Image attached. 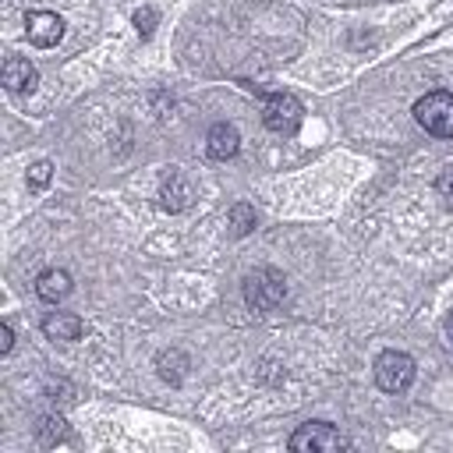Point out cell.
<instances>
[{"instance_id": "obj_1", "label": "cell", "mask_w": 453, "mask_h": 453, "mask_svg": "<svg viewBox=\"0 0 453 453\" xmlns=\"http://www.w3.org/2000/svg\"><path fill=\"white\" fill-rule=\"evenodd\" d=\"M283 297H287V280H283L280 269L262 265V269H255V273L244 276V301H248V308L273 311Z\"/></svg>"}, {"instance_id": "obj_2", "label": "cell", "mask_w": 453, "mask_h": 453, "mask_svg": "<svg viewBox=\"0 0 453 453\" xmlns=\"http://www.w3.org/2000/svg\"><path fill=\"white\" fill-rule=\"evenodd\" d=\"M414 120L432 138H453V92H428L414 103Z\"/></svg>"}, {"instance_id": "obj_3", "label": "cell", "mask_w": 453, "mask_h": 453, "mask_svg": "<svg viewBox=\"0 0 453 453\" xmlns=\"http://www.w3.org/2000/svg\"><path fill=\"white\" fill-rule=\"evenodd\" d=\"M414 375H418V365L403 350H382L375 357V382H379L382 393H403V389H411Z\"/></svg>"}, {"instance_id": "obj_4", "label": "cell", "mask_w": 453, "mask_h": 453, "mask_svg": "<svg viewBox=\"0 0 453 453\" xmlns=\"http://www.w3.org/2000/svg\"><path fill=\"white\" fill-rule=\"evenodd\" d=\"M287 446H290L294 453H336V449H347L350 442H347L333 425H326V421H304V425L287 439Z\"/></svg>"}, {"instance_id": "obj_5", "label": "cell", "mask_w": 453, "mask_h": 453, "mask_svg": "<svg viewBox=\"0 0 453 453\" xmlns=\"http://www.w3.org/2000/svg\"><path fill=\"white\" fill-rule=\"evenodd\" d=\"M262 120H265V127L273 134H294L301 127V120H304V106L290 92H273L262 103Z\"/></svg>"}, {"instance_id": "obj_6", "label": "cell", "mask_w": 453, "mask_h": 453, "mask_svg": "<svg viewBox=\"0 0 453 453\" xmlns=\"http://www.w3.org/2000/svg\"><path fill=\"white\" fill-rule=\"evenodd\" d=\"M25 32H28V42H32V46L50 50V46H57L60 35H64V18L53 14V11H28Z\"/></svg>"}, {"instance_id": "obj_7", "label": "cell", "mask_w": 453, "mask_h": 453, "mask_svg": "<svg viewBox=\"0 0 453 453\" xmlns=\"http://www.w3.org/2000/svg\"><path fill=\"white\" fill-rule=\"evenodd\" d=\"M0 81H4V88L11 96H25V92H32L39 85V71H35V64L28 57H7L4 67H0Z\"/></svg>"}, {"instance_id": "obj_8", "label": "cell", "mask_w": 453, "mask_h": 453, "mask_svg": "<svg viewBox=\"0 0 453 453\" xmlns=\"http://www.w3.org/2000/svg\"><path fill=\"white\" fill-rule=\"evenodd\" d=\"M205 152L212 159H219V163L234 159L241 152V131L234 124H212L209 134H205Z\"/></svg>"}, {"instance_id": "obj_9", "label": "cell", "mask_w": 453, "mask_h": 453, "mask_svg": "<svg viewBox=\"0 0 453 453\" xmlns=\"http://www.w3.org/2000/svg\"><path fill=\"white\" fill-rule=\"evenodd\" d=\"M159 205L166 209V212H184L188 205H191V184L180 177V170H173L170 166V173L163 177V184H159Z\"/></svg>"}, {"instance_id": "obj_10", "label": "cell", "mask_w": 453, "mask_h": 453, "mask_svg": "<svg viewBox=\"0 0 453 453\" xmlns=\"http://www.w3.org/2000/svg\"><path fill=\"white\" fill-rule=\"evenodd\" d=\"M42 333H46V340L71 343V340H78V336L85 333V322H81L78 315H71V311H50V315L42 319Z\"/></svg>"}, {"instance_id": "obj_11", "label": "cell", "mask_w": 453, "mask_h": 453, "mask_svg": "<svg viewBox=\"0 0 453 453\" xmlns=\"http://www.w3.org/2000/svg\"><path fill=\"white\" fill-rule=\"evenodd\" d=\"M71 273L67 269H42L39 276H35V294L42 297V301H50V304H57V301H64L67 294H71Z\"/></svg>"}, {"instance_id": "obj_12", "label": "cell", "mask_w": 453, "mask_h": 453, "mask_svg": "<svg viewBox=\"0 0 453 453\" xmlns=\"http://www.w3.org/2000/svg\"><path fill=\"white\" fill-rule=\"evenodd\" d=\"M156 368H159V379H166L170 386H177V382L184 379V372L191 368V361H188V354H184V350L170 347V350H163V354L156 357Z\"/></svg>"}, {"instance_id": "obj_13", "label": "cell", "mask_w": 453, "mask_h": 453, "mask_svg": "<svg viewBox=\"0 0 453 453\" xmlns=\"http://www.w3.org/2000/svg\"><path fill=\"white\" fill-rule=\"evenodd\" d=\"M35 439H39L42 446L67 442V425H64V418H60V414H46V418H39V425H35Z\"/></svg>"}, {"instance_id": "obj_14", "label": "cell", "mask_w": 453, "mask_h": 453, "mask_svg": "<svg viewBox=\"0 0 453 453\" xmlns=\"http://www.w3.org/2000/svg\"><path fill=\"white\" fill-rule=\"evenodd\" d=\"M251 230H255V209H251L248 202L230 205V234H234V237H244V234H251Z\"/></svg>"}, {"instance_id": "obj_15", "label": "cell", "mask_w": 453, "mask_h": 453, "mask_svg": "<svg viewBox=\"0 0 453 453\" xmlns=\"http://www.w3.org/2000/svg\"><path fill=\"white\" fill-rule=\"evenodd\" d=\"M50 180H53V163H50V159H35V163L28 166V188H32V191H46Z\"/></svg>"}, {"instance_id": "obj_16", "label": "cell", "mask_w": 453, "mask_h": 453, "mask_svg": "<svg viewBox=\"0 0 453 453\" xmlns=\"http://www.w3.org/2000/svg\"><path fill=\"white\" fill-rule=\"evenodd\" d=\"M156 21H159V14H156L152 7H142V11H134V28H138V35H142V39H149V35H152Z\"/></svg>"}, {"instance_id": "obj_17", "label": "cell", "mask_w": 453, "mask_h": 453, "mask_svg": "<svg viewBox=\"0 0 453 453\" xmlns=\"http://www.w3.org/2000/svg\"><path fill=\"white\" fill-rule=\"evenodd\" d=\"M435 191L446 198V205H453V166H446V170L435 177Z\"/></svg>"}, {"instance_id": "obj_18", "label": "cell", "mask_w": 453, "mask_h": 453, "mask_svg": "<svg viewBox=\"0 0 453 453\" xmlns=\"http://www.w3.org/2000/svg\"><path fill=\"white\" fill-rule=\"evenodd\" d=\"M11 347H14V329L11 322H0V354H11Z\"/></svg>"}, {"instance_id": "obj_19", "label": "cell", "mask_w": 453, "mask_h": 453, "mask_svg": "<svg viewBox=\"0 0 453 453\" xmlns=\"http://www.w3.org/2000/svg\"><path fill=\"white\" fill-rule=\"evenodd\" d=\"M446 333H449V343H453V315L446 319Z\"/></svg>"}]
</instances>
